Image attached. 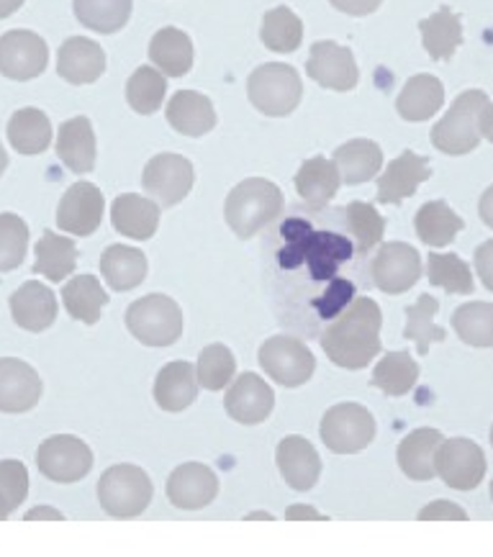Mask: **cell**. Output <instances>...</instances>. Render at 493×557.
Instances as JSON below:
<instances>
[{
	"instance_id": "d590c367",
	"label": "cell",
	"mask_w": 493,
	"mask_h": 557,
	"mask_svg": "<svg viewBox=\"0 0 493 557\" xmlns=\"http://www.w3.org/2000/svg\"><path fill=\"white\" fill-rule=\"evenodd\" d=\"M421 41H424L427 54L434 62H445L457 52V47L463 45V24L460 16L442 5L434 16L419 21Z\"/></svg>"
},
{
	"instance_id": "4316f807",
	"label": "cell",
	"mask_w": 493,
	"mask_h": 557,
	"mask_svg": "<svg viewBox=\"0 0 493 557\" xmlns=\"http://www.w3.org/2000/svg\"><path fill=\"white\" fill-rule=\"evenodd\" d=\"M353 242L347 237L334 232H313L311 228L309 242H306L304 262L309 265L313 281H329V277H334V273H337L340 265L353 260Z\"/></svg>"
},
{
	"instance_id": "bcb514c9",
	"label": "cell",
	"mask_w": 493,
	"mask_h": 557,
	"mask_svg": "<svg viewBox=\"0 0 493 557\" xmlns=\"http://www.w3.org/2000/svg\"><path fill=\"white\" fill-rule=\"evenodd\" d=\"M345 219L349 234H353L355 239L357 255H368L370 249L381 245L385 234V219L375 211V206L353 201L345 209Z\"/></svg>"
},
{
	"instance_id": "c3c4849f",
	"label": "cell",
	"mask_w": 493,
	"mask_h": 557,
	"mask_svg": "<svg viewBox=\"0 0 493 557\" xmlns=\"http://www.w3.org/2000/svg\"><path fill=\"white\" fill-rule=\"evenodd\" d=\"M237 360L226 345H209L198 357L196 375L206 391H221L234 377Z\"/></svg>"
},
{
	"instance_id": "f6af8a7d",
	"label": "cell",
	"mask_w": 493,
	"mask_h": 557,
	"mask_svg": "<svg viewBox=\"0 0 493 557\" xmlns=\"http://www.w3.org/2000/svg\"><path fill=\"white\" fill-rule=\"evenodd\" d=\"M164 92H168L164 75L157 67H149V64L139 67L126 83V101L141 116H152L162 109Z\"/></svg>"
},
{
	"instance_id": "5b68a950",
	"label": "cell",
	"mask_w": 493,
	"mask_h": 557,
	"mask_svg": "<svg viewBox=\"0 0 493 557\" xmlns=\"http://www.w3.org/2000/svg\"><path fill=\"white\" fill-rule=\"evenodd\" d=\"M126 326L145 347H170L183 334V311L170 296L152 293L128 306Z\"/></svg>"
},
{
	"instance_id": "60d3db41",
	"label": "cell",
	"mask_w": 493,
	"mask_h": 557,
	"mask_svg": "<svg viewBox=\"0 0 493 557\" xmlns=\"http://www.w3.org/2000/svg\"><path fill=\"white\" fill-rule=\"evenodd\" d=\"M427 275H430L434 288L453 293V296H470L476 290L473 270L455 252H430Z\"/></svg>"
},
{
	"instance_id": "e0dca14e",
	"label": "cell",
	"mask_w": 493,
	"mask_h": 557,
	"mask_svg": "<svg viewBox=\"0 0 493 557\" xmlns=\"http://www.w3.org/2000/svg\"><path fill=\"white\" fill-rule=\"evenodd\" d=\"M219 494V478L204 462H185L168 478V498L175 509H206Z\"/></svg>"
},
{
	"instance_id": "003e7915",
	"label": "cell",
	"mask_w": 493,
	"mask_h": 557,
	"mask_svg": "<svg viewBox=\"0 0 493 557\" xmlns=\"http://www.w3.org/2000/svg\"><path fill=\"white\" fill-rule=\"evenodd\" d=\"M491 445H493V426H491Z\"/></svg>"
},
{
	"instance_id": "6125c7cd",
	"label": "cell",
	"mask_w": 493,
	"mask_h": 557,
	"mask_svg": "<svg viewBox=\"0 0 493 557\" xmlns=\"http://www.w3.org/2000/svg\"><path fill=\"white\" fill-rule=\"evenodd\" d=\"M5 168H9V154H5L3 145H0V175L5 173Z\"/></svg>"
},
{
	"instance_id": "8fae6325",
	"label": "cell",
	"mask_w": 493,
	"mask_h": 557,
	"mask_svg": "<svg viewBox=\"0 0 493 557\" xmlns=\"http://www.w3.org/2000/svg\"><path fill=\"white\" fill-rule=\"evenodd\" d=\"M49 47L39 34L13 28L0 37V75L9 81H34L47 70Z\"/></svg>"
},
{
	"instance_id": "7402d4cb",
	"label": "cell",
	"mask_w": 493,
	"mask_h": 557,
	"mask_svg": "<svg viewBox=\"0 0 493 557\" xmlns=\"http://www.w3.org/2000/svg\"><path fill=\"white\" fill-rule=\"evenodd\" d=\"M275 460L278 470L283 473V481L288 483L293 491H311L313 485H317L321 473V460L309 440L285 437L281 445H278Z\"/></svg>"
},
{
	"instance_id": "83f0119b",
	"label": "cell",
	"mask_w": 493,
	"mask_h": 557,
	"mask_svg": "<svg viewBox=\"0 0 493 557\" xmlns=\"http://www.w3.org/2000/svg\"><path fill=\"white\" fill-rule=\"evenodd\" d=\"M445 103V85L434 75H414L396 98V111L404 121H430Z\"/></svg>"
},
{
	"instance_id": "5bb4252c",
	"label": "cell",
	"mask_w": 493,
	"mask_h": 557,
	"mask_svg": "<svg viewBox=\"0 0 493 557\" xmlns=\"http://www.w3.org/2000/svg\"><path fill=\"white\" fill-rule=\"evenodd\" d=\"M103 221V190L93 183H75L57 206V226L75 237H90Z\"/></svg>"
},
{
	"instance_id": "f1b7e54d",
	"label": "cell",
	"mask_w": 493,
	"mask_h": 557,
	"mask_svg": "<svg viewBox=\"0 0 493 557\" xmlns=\"http://www.w3.org/2000/svg\"><path fill=\"white\" fill-rule=\"evenodd\" d=\"M149 60L164 77H183L193 67V41L175 26H164L149 41Z\"/></svg>"
},
{
	"instance_id": "ba28073f",
	"label": "cell",
	"mask_w": 493,
	"mask_h": 557,
	"mask_svg": "<svg viewBox=\"0 0 493 557\" xmlns=\"http://www.w3.org/2000/svg\"><path fill=\"white\" fill-rule=\"evenodd\" d=\"M260 366L275 383L285 385V388H298V385L311 381L317 360L301 339L278 334V337L262 342Z\"/></svg>"
},
{
	"instance_id": "30bf717a",
	"label": "cell",
	"mask_w": 493,
	"mask_h": 557,
	"mask_svg": "<svg viewBox=\"0 0 493 557\" xmlns=\"http://www.w3.org/2000/svg\"><path fill=\"white\" fill-rule=\"evenodd\" d=\"M37 466L54 483H77L90 473L93 453L81 437L54 434L39 445Z\"/></svg>"
},
{
	"instance_id": "ac0fdd59",
	"label": "cell",
	"mask_w": 493,
	"mask_h": 557,
	"mask_svg": "<svg viewBox=\"0 0 493 557\" xmlns=\"http://www.w3.org/2000/svg\"><path fill=\"white\" fill-rule=\"evenodd\" d=\"M275 406V393L257 373H242L226 391L224 409L239 424H262Z\"/></svg>"
},
{
	"instance_id": "1f68e13d",
	"label": "cell",
	"mask_w": 493,
	"mask_h": 557,
	"mask_svg": "<svg viewBox=\"0 0 493 557\" xmlns=\"http://www.w3.org/2000/svg\"><path fill=\"white\" fill-rule=\"evenodd\" d=\"M101 273L109 288L119 293L134 290L147 277V257L137 247L111 245L101 257Z\"/></svg>"
},
{
	"instance_id": "74e56055",
	"label": "cell",
	"mask_w": 493,
	"mask_h": 557,
	"mask_svg": "<svg viewBox=\"0 0 493 557\" xmlns=\"http://www.w3.org/2000/svg\"><path fill=\"white\" fill-rule=\"evenodd\" d=\"M414 226H417V237L427 247L453 245L457 234L466 228L463 219L453 211V206H447L445 201H430L421 206L417 219H414Z\"/></svg>"
},
{
	"instance_id": "db71d44e",
	"label": "cell",
	"mask_w": 493,
	"mask_h": 557,
	"mask_svg": "<svg viewBox=\"0 0 493 557\" xmlns=\"http://www.w3.org/2000/svg\"><path fill=\"white\" fill-rule=\"evenodd\" d=\"M476 270L481 283L493 293V239L483 242V245L476 249Z\"/></svg>"
},
{
	"instance_id": "8d00e7d4",
	"label": "cell",
	"mask_w": 493,
	"mask_h": 557,
	"mask_svg": "<svg viewBox=\"0 0 493 557\" xmlns=\"http://www.w3.org/2000/svg\"><path fill=\"white\" fill-rule=\"evenodd\" d=\"M9 141L19 154H41L52 145V121L39 109H21L9 121Z\"/></svg>"
},
{
	"instance_id": "680465c9",
	"label": "cell",
	"mask_w": 493,
	"mask_h": 557,
	"mask_svg": "<svg viewBox=\"0 0 493 557\" xmlns=\"http://www.w3.org/2000/svg\"><path fill=\"white\" fill-rule=\"evenodd\" d=\"M34 519H54V521H62L64 513H60L52 506H37V509H32L26 513V521H34Z\"/></svg>"
},
{
	"instance_id": "4fadbf2b",
	"label": "cell",
	"mask_w": 493,
	"mask_h": 557,
	"mask_svg": "<svg viewBox=\"0 0 493 557\" xmlns=\"http://www.w3.org/2000/svg\"><path fill=\"white\" fill-rule=\"evenodd\" d=\"M421 277V255L406 242H389L373 260V283L389 296H402Z\"/></svg>"
},
{
	"instance_id": "be15d7a7",
	"label": "cell",
	"mask_w": 493,
	"mask_h": 557,
	"mask_svg": "<svg viewBox=\"0 0 493 557\" xmlns=\"http://www.w3.org/2000/svg\"><path fill=\"white\" fill-rule=\"evenodd\" d=\"M249 519H268V521H270V519H273V517H270V513H262V511H257L255 517H249Z\"/></svg>"
},
{
	"instance_id": "94428289",
	"label": "cell",
	"mask_w": 493,
	"mask_h": 557,
	"mask_svg": "<svg viewBox=\"0 0 493 557\" xmlns=\"http://www.w3.org/2000/svg\"><path fill=\"white\" fill-rule=\"evenodd\" d=\"M24 3L26 0H0V18L13 16V13H16Z\"/></svg>"
},
{
	"instance_id": "3957f363",
	"label": "cell",
	"mask_w": 493,
	"mask_h": 557,
	"mask_svg": "<svg viewBox=\"0 0 493 557\" xmlns=\"http://www.w3.org/2000/svg\"><path fill=\"white\" fill-rule=\"evenodd\" d=\"M489 103L483 90H466L455 98L445 119L432 128V145L442 154H468L481 145V113Z\"/></svg>"
},
{
	"instance_id": "91938a15",
	"label": "cell",
	"mask_w": 493,
	"mask_h": 557,
	"mask_svg": "<svg viewBox=\"0 0 493 557\" xmlns=\"http://www.w3.org/2000/svg\"><path fill=\"white\" fill-rule=\"evenodd\" d=\"M481 134L489 141H493V103H485V109L481 113Z\"/></svg>"
},
{
	"instance_id": "f5cc1de1",
	"label": "cell",
	"mask_w": 493,
	"mask_h": 557,
	"mask_svg": "<svg viewBox=\"0 0 493 557\" xmlns=\"http://www.w3.org/2000/svg\"><path fill=\"white\" fill-rule=\"evenodd\" d=\"M419 519L421 521H437V519L468 521V513H466V509H463V506H457L453 502H432L419 511Z\"/></svg>"
},
{
	"instance_id": "7dc6e473",
	"label": "cell",
	"mask_w": 493,
	"mask_h": 557,
	"mask_svg": "<svg viewBox=\"0 0 493 557\" xmlns=\"http://www.w3.org/2000/svg\"><path fill=\"white\" fill-rule=\"evenodd\" d=\"M28 247V226L16 213H0V273L24 265Z\"/></svg>"
},
{
	"instance_id": "7bdbcfd3",
	"label": "cell",
	"mask_w": 493,
	"mask_h": 557,
	"mask_svg": "<svg viewBox=\"0 0 493 557\" xmlns=\"http://www.w3.org/2000/svg\"><path fill=\"white\" fill-rule=\"evenodd\" d=\"M453 330L470 347H493V304L473 301L457 306L453 313Z\"/></svg>"
},
{
	"instance_id": "681fc988",
	"label": "cell",
	"mask_w": 493,
	"mask_h": 557,
	"mask_svg": "<svg viewBox=\"0 0 493 557\" xmlns=\"http://www.w3.org/2000/svg\"><path fill=\"white\" fill-rule=\"evenodd\" d=\"M28 496V470L19 460H0V506L13 513Z\"/></svg>"
},
{
	"instance_id": "e7e4bbea",
	"label": "cell",
	"mask_w": 493,
	"mask_h": 557,
	"mask_svg": "<svg viewBox=\"0 0 493 557\" xmlns=\"http://www.w3.org/2000/svg\"><path fill=\"white\" fill-rule=\"evenodd\" d=\"M3 519H9V511H5L3 506H0V521H3Z\"/></svg>"
},
{
	"instance_id": "cb8c5ba5",
	"label": "cell",
	"mask_w": 493,
	"mask_h": 557,
	"mask_svg": "<svg viewBox=\"0 0 493 557\" xmlns=\"http://www.w3.org/2000/svg\"><path fill=\"white\" fill-rule=\"evenodd\" d=\"M111 221L113 228L128 239H152L157 226H160V206L137 196V193H124L111 206Z\"/></svg>"
},
{
	"instance_id": "f907efd6",
	"label": "cell",
	"mask_w": 493,
	"mask_h": 557,
	"mask_svg": "<svg viewBox=\"0 0 493 557\" xmlns=\"http://www.w3.org/2000/svg\"><path fill=\"white\" fill-rule=\"evenodd\" d=\"M311 234V224H306L301 219H291L283 224V237H285V249L278 255L283 268H298L304 262V252H306V242H309Z\"/></svg>"
},
{
	"instance_id": "ab89813d",
	"label": "cell",
	"mask_w": 493,
	"mask_h": 557,
	"mask_svg": "<svg viewBox=\"0 0 493 557\" xmlns=\"http://www.w3.org/2000/svg\"><path fill=\"white\" fill-rule=\"evenodd\" d=\"M260 39L275 54L296 52L304 41V21L291 9H285V5H278V9L268 11L266 18H262Z\"/></svg>"
},
{
	"instance_id": "f546056e",
	"label": "cell",
	"mask_w": 493,
	"mask_h": 557,
	"mask_svg": "<svg viewBox=\"0 0 493 557\" xmlns=\"http://www.w3.org/2000/svg\"><path fill=\"white\" fill-rule=\"evenodd\" d=\"M442 432L430 430V426H421V430L411 432L409 437H404L398 445V468L404 470V475H409L411 481H432L434 475V455L442 445Z\"/></svg>"
},
{
	"instance_id": "816d5d0a",
	"label": "cell",
	"mask_w": 493,
	"mask_h": 557,
	"mask_svg": "<svg viewBox=\"0 0 493 557\" xmlns=\"http://www.w3.org/2000/svg\"><path fill=\"white\" fill-rule=\"evenodd\" d=\"M353 296H355V285L353 283H349V281H332L329 290L313 306H317L321 317H334V313L347 309L349 301H353Z\"/></svg>"
},
{
	"instance_id": "6da1fadb",
	"label": "cell",
	"mask_w": 493,
	"mask_h": 557,
	"mask_svg": "<svg viewBox=\"0 0 493 557\" xmlns=\"http://www.w3.org/2000/svg\"><path fill=\"white\" fill-rule=\"evenodd\" d=\"M381 324L383 313L373 298L360 296L349 301L334 324L321 332V349L334 366L345 370H362L373 357L381 355Z\"/></svg>"
},
{
	"instance_id": "d6a6232c",
	"label": "cell",
	"mask_w": 493,
	"mask_h": 557,
	"mask_svg": "<svg viewBox=\"0 0 493 557\" xmlns=\"http://www.w3.org/2000/svg\"><path fill=\"white\" fill-rule=\"evenodd\" d=\"M334 165L340 170V177L347 185H360L373 181L383 168V149L370 139H353L347 145L337 147L334 152Z\"/></svg>"
},
{
	"instance_id": "7a4b0ae2",
	"label": "cell",
	"mask_w": 493,
	"mask_h": 557,
	"mask_svg": "<svg viewBox=\"0 0 493 557\" xmlns=\"http://www.w3.org/2000/svg\"><path fill=\"white\" fill-rule=\"evenodd\" d=\"M285 209L283 190L266 177H247L226 196V224L239 239L255 237L257 232L278 221Z\"/></svg>"
},
{
	"instance_id": "836d02e7",
	"label": "cell",
	"mask_w": 493,
	"mask_h": 557,
	"mask_svg": "<svg viewBox=\"0 0 493 557\" xmlns=\"http://www.w3.org/2000/svg\"><path fill=\"white\" fill-rule=\"evenodd\" d=\"M34 273L45 275L47 281L52 283H62L64 277H70L75 273L77 265V247L73 239L60 237V234L52 232V228H45L41 232L39 245L34 247Z\"/></svg>"
},
{
	"instance_id": "8992f818",
	"label": "cell",
	"mask_w": 493,
	"mask_h": 557,
	"mask_svg": "<svg viewBox=\"0 0 493 557\" xmlns=\"http://www.w3.org/2000/svg\"><path fill=\"white\" fill-rule=\"evenodd\" d=\"M152 481L139 466H113L98 481V502L113 519H134L152 502Z\"/></svg>"
},
{
	"instance_id": "9c48e42d",
	"label": "cell",
	"mask_w": 493,
	"mask_h": 557,
	"mask_svg": "<svg viewBox=\"0 0 493 557\" xmlns=\"http://www.w3.org/2000/svg\"><path fill=\"white\" fill-rule=\"evenodd\" d=\"M434 473L453 491H473L485 475V455L473 440H442L434 455Z\"/></svg>"
},
{
	"instance_id": "03108f58",
	"label": "cell",
	"mask_w": 493,
	"mask_h": 557,
	"mask_svg": "<svg viewBox=\"0 0 493 557\" xmlns=\"http://www.w3.org/2000/svg\"><path fill=\"white\" fill-rule=\"evenodd\" d=\"M491 502H493V483H491Z\"/></svg>"
},
{
	"instance_id": "2e32d148",
	"label": "cell",
	"mask_w": 493,
	"mask_h": 557,
	"mask_svg": "<svg viewBox=\"0 0 493 557\" xmlns=\"http://www.w3.org/2000/svg\"><path fill=\"white\" fill-rule=\"evenodd\" d=\"M41 377L19 357H0V411L26 413L41 401Z\"/></svg>"
},
{
	"instance_id": "9a60e30c",
	"label": "cell",
	"mask_w": 493,
	"mask_h": 557,
	"mask_svg": "<svg viewBox=\"0 0 493 557\" xmlns=\"http://www.w3.org/2000/svg\"><path fill=\"white\" fill-rule=\"evenodd\" d=\"M306 73L321 88L340 92L353 90L357 81H360L355 54L349 52V47H342L337 41H317L311 47L309 62H306Z\"/></svg>"
},
{
	"instance_id": "7c38bea8",
	"label": "cell",
	"mask_w": 493,
	"mask_h": 557,
	"mask_svg": "<svg viewBox=\"0 0 493 557\" xmlns=\"http://www.w3.org/2000/svg\"><path fill=\"white\" fill-rule=\"evenodd\" d=\"M193 181H196V175H193L190 162L183 154L173 152L152 157L147 162L145 173H141L145 190L164 209H173V206L185 201V196L193 188Z\"/></svg>"
},
{
	"instance_id": "11a10c76",
	"label": "cell",
	"mask_w": 493,
	"mask_h": 557,
	"mask_svg": "<svg viewBox=\"0 0 493 557\" xmlns=\"http://www.w3.org/2000/svg\"><path fill=\"white\" fill-rule=\"evenodd\" d=\"M334 9L347 13V16H370V13L381 9L383 0H329Z\"/></svg>"
},
{
	"instance_id": "f35d334b",
	"label": "cell",
	"mask_w": 493,
	"mask_h": 557,
	"mask_svg": "<svg viewBox=\"0 0 493 557\" xmlns=\"http://www.w3.org/2000/svg\"><path fill=\"white\" fill-rule=\"evenodd\" d=\"M132 0H73L75 16L98 34H116L132 18Z\"/></svg>"
},
{
	"instance_id": "44dd1931",
	"label": "cell",
	"mask_w": 493,
	"mask_h": 557,
	"mask_svg": "<svg viewBox=\"0 0 493 557\" xmlns=\"http://www.w3.org/2000/svg\"><path fill=\"white\" fill-rule=\"evenodd\" d=\"M11 317L21 330L45 332L57 319V296L52 288L37 281H28L11 296Z\"/></svg>"
},
{
	"instance_id": "6f0895ef",
	"label": "cell",
	"mask_w": 493,
	"mask_h": 557,
	"mask_svg": "<svg viewBox=\"0 0 493 557\" xmlns=\"http://www.w3.org/2000/svg\"><path fill=\"white\" fill-rule=\"evenodd\" d=\"M478 213H481L483 224L493 228V185L483 193L481 201H478Z\"/></svg>"
},
{
	"instance_id": "9f6ffc18",
	"label": "cell",
	"mask_w": 493,
	"mask_h": 557,
	"mask_svg": "<svg viewBox=\"0 0 493 557\" xmlns=\"http://www.w3.org/2000/svg\"><path fill=\"white\" fill-rule=\"evenodd\" d=\"M285 519H288V521H293V519H321V521H324L326 517L313 509V506L293 504V506H288V511H285Z\"/></svg>"
},
{
	"instance_id": "e575fe53",
	"label": "cell",
	"mask_w": 493,
	"mask_h": 557,
	"mask_svg": "<svg viewBox=\"0 0 493 557\" xmlns=\"http://www.w3.org/2000/svg\"><path fill=\"white\" fill-rule=\"evenodd\" d=\"M62 304L75 321L93 326L101 321L103 306L109 304V293L103 290L96 275H77L62 288Z\"/></svg>"
},
{
	"instance_id": "ee69618b",
	"label": "cell",
	"mask_w": 493,
	"mask_h": 557,
	"mask_svg": "<svg viewBox=\"0 0 493 557\" xmlns=\"http://www.w3.org/2000/svg\"><path fill=\"white\" fill-rule=\"evenodd\" d=\"M419 366L409 352H389L373 370V385L385 396H406L419 381Z\"/></svg>"
},
{
	"instance_id": "603a6c76",
	"label": "cell",
	"mask_w": 493,
	"mask_h": 557,
	"mask_svg": "<svg viewBox=\"0 0 493 557\" xmlns=\"http://www.w3.org/2000/svg\"><path fill=\"white\" fill-rule=\"evenodd\" d=\"M198 396L196 368L185 360L168 362L155 381V401L162 411H185Z\"/></svg>"
},
{
	"instance_id": "277c9868",
	"label": "cell",
	"mask_w": 493,
	"mask_h": 557,
	"mask_svg": "<svg viewBox=\"0 0 493 557\" xmlns=\"http://www.w3.org/2000/svg\"><path fill=\"white\" fill-rule=\"evenodd\" d=\"M247 96L260 113L283 119L298 109L304 96L301 77L291 64L268 62L260 64L247 81Z\"/></svg>"
},
{
	"instance_id": "484cf974",
	"label": "cell",
	"mask_w": 493,
	"mask_h": 557,
	"mask_svg": "<svg viewBox=\"0 0 493 557\" xmlns=\"http://www.w3.org/2000/svg\"><path fill=\"white\" fill-rule=\"evenodd\" d=\"M168 121L177 134L185 137H204L217 126V111L204 92L177 90L168 103Z\"/></svg>"
},
{
	"instance_id": "52a82bcc",
	"label": "cell",
	"mask_w": 493,
	"mask_h": 557,
	"mask_svg": "<svg viewBox=\"0 0 493 557\" xmlns=\"http://www.w3.org/2000/svg\"><path fill=\"white\" fill-rule=\"evenodd\" d=\"M375 417L362 404H337L321 419V442L329 453L353 455L362 453L375 440Z\"/></svg>"
},
{
	"instance_id": "ffe728a7",
	"label": "cell",
	"mask_w": 493,
	"mask_h": 557,
	"mask_svg": "<svg viewBox=\"0 0 493 557\" xmlns=\"http://www.w3.org/2000/svg\"><path fill=\"white\" fill-rule=\"evenodd\" d=\"M57 73L70 85H90L106 73V52L98 41L85 37H70L60 47Z\"/></svg>"
},
{
	"instance_id": "d4e9b609",
	"label": "cell",
	"mask_w": 493,
	"mask_h": 557,
	"mask_svg": "<svg viewBox=\"0 0 493 557\" xmlns=\"http://www.w3.org/2000/svg\"><path fill=\"white\" fill-rule=\"evenodd\" d=\"M57 157L62 165H67L73 173L85 175L96 168V134L93 124L85 116H75L64 121L57 134Z\"/></svg>"
},
{
	"instance_id": "d6986e66",
	"label": "cell",
	"mask_w": 493,
	"mask_h": 557,
	"mask_svg": "<svg viewBox=\"0 0 493 557\" xmlns=\"http://www.w3.org/2000/svg\"><path fill=\"white\" fill-rule=\"evenodd\" d=\"M432 177V168L427 157H421L411 149H406L385 168V173L378 181V203L398 206L406 198H411L419 190L421 183Z\"/></svg>"
},
{
	"instance_id": "4dcf8cb0",
	"label": "cell",
	"mask_w": 493,
	"mask_h": 557,
	"mask_svg": "<svg viewBox=\"0 0 493 557\" xmlns=\"http://www.w3.org/2000/svg\"><path fill=\"white\" fill-rule=\"evenodd\" d=\"M340 170L334 160L329 162L326 157H311L306 160L301 170L296 173V190L311 209H324V206L337 196L340 190Z\"/></svg>"
},
{
	"instance_id": "b9f144b4",
	"label": "cell",
	"mask_w": 493,
	"mask_h": 557,
	"mask_svg": "<svg viewBox=\"0 0 493 557\" xmlns=\"http://www.w3.org/2000/svg\"><path fill=\"white\" fill-rule=\"evenodd\" d=\"M440 311V301L430 293L419 296V301L406 309V330L404 337L417 342L419 355H430L432 342H445L447 332L434 324V317Z\"/></svg>"
}]
</instances>
